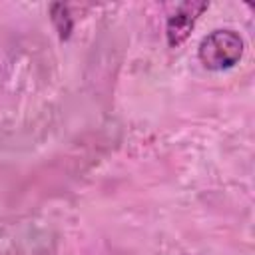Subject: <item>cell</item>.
<instances>
[{
	"mask_svg": "<svg viewBox=\"0 0 255 255\" xmlns=\"http://www.w3.org/2000/svg\"><path fill=\"white\" fill-rule=\"evenodd\" d=\"M243 38L237 30L219 28L201 38L197 48V58L205 70L223 72L233 68L243 56Z\"/></svg>",
	"mask_w": 255,
	"mask_h": 255,
	"instance_id": "cell-1",
	"label": "cell"
},
{
	"mask_svg": "<svg viewBox=\"0 0 255 255\" xmlns=\"http://www.w3.org/2000/svg\"><path fill=\"white\" fill-rule=\"evenodd\" d=\"M205 10H207V2H185V4H181L167 18V26H165L167 44L171 48H177L179 44H183L187 40V36L191 34L197 18Z\"/></svg>",
	"mask_w": 255,
	"mask_h": 255,
	"instance_id": "cell-2",
	"label": "cell"
},
{
	"mask_svg": "<svg viewBox=\"0 0 255 255\" xmlns=\"http://www.w3.org/2000/svg\"><path fill=\"white\" fill-rule=\"evenodd\" d=\"M50 18H52V24H54L60 40H68L70 34H72V28H74V20L70 16L68 6H64V4H52L50 6Z\"/></svg>",
	"mask_w": 255,
	"mask_h": 255,
	"instance_id": "cell-3",
	"label": "cell"
}]
</instances>
